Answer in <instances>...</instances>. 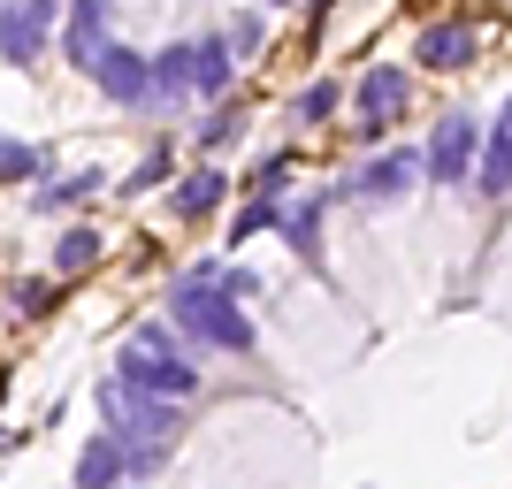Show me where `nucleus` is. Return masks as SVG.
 <instances>
[{
  "label": "nucleus",
  "instance_id": "7",
  "mask_svg": "<svg viewBox=\"0 0 512 489\" xmlns=\"http://www.w3.org/2000/svg\"><path fill=\"white\" fill-rule=\"evenodd\" d=\"M413 176H421V153H413V146H390V153H375V161L352 176V199H360V207H390V199L413 192Z\"/></svg>",
  "mask_w": 512,
  "mask_h": 489
},
{
  "label": "nucleus",
  "instance_id": "25",
  "mask_svg": "<svg viewBox=\"0 0 512 489\" xmlns=\"http://www.w3.org/2000/svg\"><path fill=\"white\" fill-rule=\"evenodd\" d=\"M222 39H230V54H237V62H245V54H260V16H237L230 31H222Z\"/></svg>",
  "mask_w": 512,
  "mask_h": 489
},
{
  "label": "nucleus",
  "instance_id": "18",
  "mask_svg": "<svg viewBox=\"0 0 512 489\" xmlns=\"http://www.w3.org/2000/svg\"><path fill=\"white\" fill-rule=\"evenodd\" d=\"M100 253H107V237L92 230V222H77V230H62V237H54V283H62V276H85V268H92V260H100Z\"/></svg>",
  "mask_w": 512,
  "mask_h": 489
},
{
  "label": "nucleus",
  "instance_id": "16",
  "mask_svg": "<svg viewBox=\"0 0 512 489\" xmlns=\"http://www.w3.org/2000/svg\"><path fill=\"white\" fill-rule=\"evenodd\" d=\"M100 192H107V176H100V169H77V176L39 184V192H31V207H39V214H62V207H85V199H100Z\"/></svg>",
  "mask_w": 512,
  "mask_h": 489
},
{
  "label": "nucleus",
  "instance_id": "11",
  "mask_svg": "<svg viewBox=\"0 0 512 489\" xmlns=\"http://www.w3.org/2000/svg\"><path fill=\"white\" fill-rule=\"evenodd\" d=\"M237 85V54L222 31H207V39H192V100H230Z\"/></svg>",
  "mask_w": 512,
  "mask_h": 489
},
{
  "label": "nucleus",
  "instance_id": "2",
  "mask_svg": "<svg viewBox=\"0 0 512 489\" xmlns=\"http://www.w3.org/2000/svg\"><path fill=\"white\" fill-rule=\"evenodd\" d=\"M115 375H123L130 390H153V398H199V352L176 337L169 321H146V329L115 352Z\"/></svg>",
  "mask_w": 512,
  "mask_h": 489
},
{
  "label": "nucleus",
  "instance_id": "5",
  "mask_svg": "<svg viewBox=\"0 0 512 489\" xmlns=\"http://www.w3.org/2000/svg\"><path fill=\"white\" fill-rule=\"evenodd\" d=\"M360 146H375V138H390V123L406 115V100H413V69H398V62H375L360 77Z\"/></svg>",
  "mask_w": 512,
  "mask_h": 489
},
{
  "label": "nucleus",
  "instance_id": "9",
  "mask_svg": "<svg viewBox=\"0 0 512 489\" xmlns=\"http://www.w3.org/2000/svg\"><path fill=\"white\" fill-rule=\"evenodd\" d=\"M222 199H230V169H222V161H199L192 176H176L169 214L176 222H207V214H222Z\"/></svg>",
  "mask_w": 512,
  "mask_h": 489
},
{
  "label": "nucleus",
  "instance_id": "6",
  "mask_svg": "<svg viewBox=\"0 0 512 489\" xmlns=\"http://www.w3.org/2000/svg\"><path fill=\"white\" fill-rule=\"evenodd\" d=\"M92 85H100L115 107H153V54H138V46H123V39H107L100 62H92Z\"/></svg>",
  "mask_w": 512,
  "mask_h": 489
},
{
  "label": "nucleus",
  "instance_id": "28",
  "mask_svg": "<svg viewBox=\"0 0 512 489\" xmlns=\"http://www.w3.org/2000/svg\"><path fill=\"white\" fill-rule=\"evenodd\" d=\"M8 444H16V436H0V451H8Z\"/></svg>",
  "mask_w": 512,
  "mask_h": 489
},
{
  "label": "nucleus",
  "instance_id": "24",
  "mask_svg": "<svg viewBox=\"0 0 512 489\" xmlns=\"http://www.w3.org/2000/svg\"><path fill=\"white\" fill-rule=\"evenodd\" d=\"M8 298H16V314H31V321H39V314H54V276H23Z\"/></svg>",
  "mask_w": 512,
  "mask_h": 489
},
{
  "label": "nucleus",
  "instance_id": "22",
  "mask_svg": "<svg viewBox=\"0 0 512 489\" xmlns=\"http://www.w3.org/2000/svg\"><path fill=\"white\" fill-rule=\"evenodd\" d=\"M39 169H46V153L0 130V184H39Z\"/></svg>",
  "mask_w": 512,
  "mask_h": 489
},
{
  "label": "nucleus",
  "instance_id": "21",
  "mask_svg": "<svg viewBox=\"0 0 512 489\" xmlns=\"http://www.w3.org/2000/svg\"><path fill=\"white\" fill-rule=\"evenodd\" d=\"M276 222H283V192H253V207L230 214V245H245V237H260V230H276Z\"/></svg>",
  "mask_w": 512,
  "mask_h": 489
},
{
  "label": "nucleus",
  "instance_id": "23",
  "mask_svg": "<svg viewBox=\"0 0 512 489\" xmlns=\"http://www.w3.org/2000/svg\"><path fill=\"white\" fill-rule=\"evenodd\" d=\"M169 169H176V146L161 138V146H153L146 161H138V169H130L123 184H115V192H153V184H169Z\"/></svg>",
  "mask_w": 512,
  "mask_h": 489
},
{
  "label": "nucleus",
  "instance_id": "14",
  "mask_svg": "<svg viewBox=\"0 0 512 489\" xmlns=\"http://www.w3.org/2000/svg\"><path fill=\"white\" fill-rule=\"evenodd\" d=\"M69 482L77 489H123L130 482V467H123V444H115V436H85V451H77V474H69Z\"/></svg>",
  "mask_w": 512,
  "mask_h": 489
},
{
  "label": "nucleus",
  "instance_id": "10",
  "mask_svg": "<svg viewBox=\"0 0 512 489\" xmlns=\"http://www.w3.org/2000/svg\"><path fill=\"white\" fill-rule=\"evenodd\" d=\"M474 54H482L474 23H421V39H413V62L421 69H467Z\"/></svg>",
  "mask_w": 512,
  "mask_h": 489
},
{
  "label": "nucleus",
  "instance_id": "12",
  "mask_svg": "<svg viewBox=\"0 0 512 489\" xmlns=\"http://www.w3.org/2000/svg\"><path fill=\"white\" fill-rule=\"evenodd\" d=\"M46 31H54V23H46L31 0H16V8L0 16V62H8V69H31L46 54Z\"/></svg>",
  "mask_w": 512,
  "mask_h": 489
},
{
  "label": "nucleus",
  "instance_id": "15",
  "mask_svg": "<svg viewBox=\"0 0 512 489\" xmlns=\"http://www.w3.org/2000/svg\"><path fill=\"white\" fill-rule=\"evenodd\" d=\"M176 100H192V39L153 54V107H176Z\"/></svg>",
  "mask_w": 512,
  "mask_h": 489
},
{
  "label": "nucleus",
  "instance_id": "27",
  "mask_svg": "<svg viewBox=\"0 0 512 489\" xmlns=\"http://www.w3.org/2000/svg\"><path fill=\"white\" fill-rule=\"evenodd\" d=\"M8 8H16V0H0V16H8Z\"/></svg>",
  "mask_w": 512,
  "mask_h": 489
},
{
  "label": "nucleus",
  "instance_id": "8",
  "mask_svg": "<svg viewBox=\"0 0 512 489\" xmlns=\"http://www.w3.org/2000/svg\"><path fill=\"white\" fill-rule=\"evenodd\" d=\"M107 16H115V0H69L62 8V54L77 69L100 62V46H107Z\"/></svg>",
  "mask_w": 512,
  "mask_h": 489
},
{
  "label": "nucleus",
  "instance_id": "17",
  "mask_svg": "<svg viewBox=\"0 0 512 489\" xmlns=\"http://www.w3.org/2000/svg\"><path fill=\"white\" fill-rule=\"evenodd\" d=\"M321 214H329V199H299V207H283V245L299 260H321Z\"/></svg>",
  "mask_w": 512,
  "mask_h": 489
},
{
  "label": "nucleus",
  "instance_id": "26",
  "mask_svg": "<svg viewBox=\"0 0 512 489\" xmlns=\"http://www.w3.org/2000/svg\"><path fill=\"white\" fill-rule=\"evenodd\" d=\"M260 8H299V0H260Z\"/></svg>",
  "mask_w": 512,
  "mask_h": 489
},
{
  "label": "nucleus",
  "instance_id": "3",
  "mask_svg": "<svg viewBox=\"0 0 512 489\" xmlns=\"http://www.w3.org/2000/svg\"><path fill=\"white\" fill-rule=\"evenodd\" d=\"M100 421L115 444H176L184 436V398H153V390H130L123 375L100 383Z\"/></svg>",
  "mask_w": 512,
  "mask_h": 489
},
{
  "label": "nucleus",
  "instance_id": "1",
  "mask_svg": "<svg viewBox=\"0 0 512 489\" xmlns=\"http://www.w3.org/2000/svg\"><path fill=\"white\" fill-rule=\"evenodd\" d=\"M169 329L184 344H199V352H253V321H245V306H237L230 291H214V283H199V276H176V291H169Z\"/></svg>",
  "mask_w": 512,
  "mask_h": 489
},
{
  "label": "nucleus",
  "instance_id": "4",
  "mask_svg": "<svg viewBox=\"0 0 512 489\" xmlns=\"http://www.w3.org/2000/svg\"><path fill=\"white\" fill-rule=\"evenodd\" d=\"M474 153H482V123L474 115H444V123L428 130L421 176L428 184H474Z\"/></svg>",
  "mask_w": 512,
  "mask_h": 489
},
{
  "label": "nucleus",
  "instance_id": "20",
  "mask_svg": "<svg viewBox=\"0 0 512 489\" xmlns=\"http://www.w3.org/2000/svg\"><path fill=\"white\" fill-rule=\"evenodd\" d=\"M337 107H344V85L337 77H314L306 92H291V123H329Z\"/></svg>",
  "mask_w": 512,
  "mask_h": 489
},
{
  "label": "nucleus",
  "instance_id": "19",
  "mask_svg": "<svg viewBox=\"0 0 512 489\" xmlns=\"http://www.w3.org/2000/svg\"><path fill=\"white\" fill-rule=\"evenodd\" d=\"M237 130H245V100H214V115L199 123V153H207V161H222Z\"/></svg>",
  "mask_w": 512,
  "mask_h": 489
},
{
  "label": "nucleus",
  "instance_id": "13",
  "mask_svg": "<svg viewBox=\"0 0 512 489\" xmlns=\"http://www.w3.org/2000/svg\"><path fill=\"white\" fill-rule=\"evenodd\" d=\"M474 192H482V199H505V192H512V92H505V107H497L490 138H482V169H474Z\"/></svg>",
  "mask_w": 512,
  "mask_h": 489
}]
</instances>
